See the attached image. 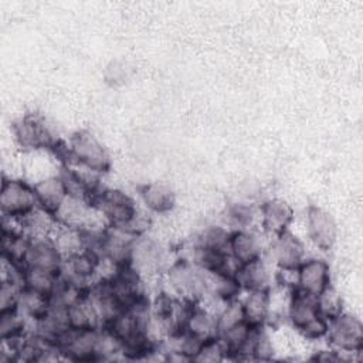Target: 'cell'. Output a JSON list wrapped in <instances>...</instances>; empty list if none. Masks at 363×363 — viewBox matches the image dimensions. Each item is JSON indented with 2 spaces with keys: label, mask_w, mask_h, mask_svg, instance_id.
Returning a JSON list of instances; mask_svg holds the SVG:
<instances>
[{
  "label": "cell",
  "mask_w": 363,
  "mask_h": 363,
  "mask_svg": "<svg viewBox=\"0 0 363 363\" xmlns=\"http://www.w3.org/2000/svg\"><path fill=\"white\" fill-rule=\"evenodd\" d=\"M288 316L292 325L308 339L316 340L328 333V320L318 311L316 296L294 286L291 292Z\"/></svg>",
  "instance_id": "6da1fadb"
},
{
  "label": "cell",
  "mask_w": 363,
  "mask_h": 363,
  "mask_svg": "<svg viewBox=\"0 0 363 363\" xmlns=\"http://www.w3.org/2000/svg\"><path fill=\"white\" fill-rule=\"evenodd\" d=\"M68 163L79 164L82 169L102 174L111 169V157L105 146L88 130L75 132L68 145Z\"/></svg>",
  "instance_id": "7a4b0ae2"
},
{
  "label": "cell",
  "mask_w": 363,
  "mask_h": 363,
  "mask_svg": "<svg viewBox=\"0 0 363 363\" xmlns=\"http://www.w3.org/2000/svg\"><path fill=\"white\" fill-rule=\"evenodd\" d=\"M92 206L102 214L108 225L118 228H126L139 213L135 201L118 189L99 190L92 200Z\"/></svg>",
  "instance_id": "3957f363"
},
{
  "label": "cell",
  "mask_w": 363,
  "mask_h": 363,
  "mask_svg": "<svg viewBox=\"0 0 363 363\" xmlns=\"http://www.w3.org/2000/svg\"><path fill=\"white\" fill-rule=\"evenodd\" d=\"M37 207L33 186L18 179H3L0 189V208L4 218L18 221Z\"/></svg>",
  "instance_id": "277c9868"
},
{
  "label": "cell",
  "mask_w": 363,
  "mask_h": 363,
  "mask_svg": "<svg viewBox=\"0 0 363 363\" xmlns=\"http://www.w3.org/2000/svg\"><path fill=\"white\" fill-rule=\"evenodd\" d=\"M101 328L99 329H68L57 342L60 356L77 360H99Z\"/></svg>",
  "instance_id": "5b68a950"
},
{
  "label": "cell",
  "mask_w": 363,
  "mask_h": 363,
  "mask_svg": "<svg viewBox=\"0 0 363 363\" xmlns=\"http://www.w3.org/2000/svg\"><path fill=\"white\" fill-rule=\"evenodd\" d=\"M167 282L180 298L199 301L204 296V271L186 259H179L170 264L166 271Z\"/></svg>",
  "instance_id": "8992f818"
},
{
  "label": "cell",
  "mask_w": 363,
  "mask_h": 363,
  "mask_svg": "<svg viewBox=\"0 0 363 363\" xmlns=\"http://www.w3.org/2000/svg\"><path fill=\"white\" fill-rule=\"evenodd\" d=\"M326 336L337 352L359 353L363 349V325L353 315L342 312L329 320Z\"/></svg>",
  "instance_id": "52a82bcc"
},
{
  "label": "cell",
  "mask_w": 363,
  "mask_h": 363,
  "mask_svg": "<svg viewBox=\"0 0 363 363\" xmlns=\"http://www.w3.org/2000/svg\"><path fill=\"white\" fill-rule=\"evenodd\" d=\"M13 135L18 146L26 150H51L57 143L44 119L37 113H27L17 119L13 123Z\"/></svg>",
  "instance_id": "ba28073f"
},
{
  "label": "cell",
  "mask_w": 363,
  "mask_h": 363,
  "mask_svg": "<svg viewBox=\"0 0 363 363\" xmlns=\"http://www.w3.org/2000/svg\"><path fill=\"white\" fill-rule=\"evenodd\" d=\"M130 265L143 277H152L166 272L170 265L166 264V254L162 247L143 235L136 237L132 245Z\"/></svg>",
  "instance_id": "9c48e42d"
},
{
  "label": "cell",
  "mask_w": 363,
  "mask_h": 363,
  "mask_svg": "<svg viewBox=\"0 0 363 363\" xmlns=\"http://www.w3.org/2000/svg\"><path fill=\"white\" fill-rule=\"evenodd\" d=\"M308 235L320 251H329L336 242L337 227L335 218L318 206H309L306 214Z\"/></svg>",
  "instance_id": "30bf717a"
},
{
  "label": "cell",
  "mask_w": 363,
  "mask_h": 363,
  "mask_svg": "<svg viewBox=\"0 0 363 363\" xmlns=\"http://www.w3.org/2000/svg\"><path fill=\"white\" fill-rule=\"evenodd\" d=\"M295 274V286L313 296H318L330 285V268L323 259H303Z\"/></svg>",
  "instance_id": "8fae6325"
},
{
  "label": "cell",
  "mask_w": 363,
  "mask_h": 363,
  "mask_svg": "<svg viewBox=\"0 0 363 363\" xmlns=\"http://www.w3.org/2000/svg\"><path fill=\"white\" fill-rule=\"evenodd\" d=\"M62 262L64 259L57 251L51 237L31 238L28 251L24 258V268L60 274Z\"/></svg>",
  "instance_id": "7c38bea8"
},
{
  "label": "cell",
  "mask_w": 363,
  "mask_h": 363,
  "mask_svg": "<svg viewBox=\"0 0 363 363\" xmlns=\"http://www.w3.org/2000/svg\"><path fill=\"white\" fill-rule=\"evenodd\" d=\"M272 255L282 271H296L303 261V244L294 234L285 231L277 235L272 244Z\"/></svg>",
  "instance_id": "4fadbf2b"
},
{
  "label": "cell",
  "mask_w": 363,
  "mask_h": 363,
  "mask_svg": "<svg viewBox=\"0 0 363 363\" xmlns=\"http://www.w3.org/2000/svg\"><path fill=\"white\" fill-rule=\"evenodd\" d=\"M259 211L261 225L264 231L275 237L288 231V227L294 218L292 207L281 199L267 200L265 203H262Z\"/></svg>",
  "instance_id": "5bb4252c"
},
{
  "label": "cell",
  "mask_w": 363,
  "mask_h": 363,
  "mask_svg": "<svg viewBox=\"0 0 363 363\" xmlns=\"http://www.w3.org/2000/svg\"><path fill=\"white\" fill-rule=\"evenodd\" d=\"M67 316L71 329H99L102 328L98 311L88 295V289L67 306Z\"/></svg>",
  "instance_id": "9a60e30c"
},
{
  "label": "cell",
  "mask_w": 363,
  "mask_h": 363,
  "mask_svg": "<svg viewBox=\"0 0 363 363\" xmlns=\"http://www.w3.org/2000/svg\"><path fill=\"white\" fill-rule=\"evenodd\" d=\"M37 206L50 214H55L67 197L64 184L60 176L45 177L33 184Z\"/></svg>",
  "instance_id": "2e32d148"
},
{
  "label": "cell",
  "mask_w": 363,
  "mask_h": 363,
  "mask_svg": "<svg viewBox=\"0 0 363 363\" xmlns=\"http://www.w3.org/2000/svg\"><path fill=\"white\" fill-rule=\"evenodd\" d=\"M228 252L238 265L247 264L261 258V244L252 233H248L247 230H235L230 233Z\"/></svg>",
  "instance_id": "e0dca14e"
},
{
  "label": "cell",
  "mask_w": 363,
  "mask_h": 363,
  "mask_svg": "<svg viewBox=\"0 0 363 363\" xmlns=\"http://www.w3.org/2000/svg\"><path fill=\"white\" fill-rule=\"evenodd\" d=\"M184 330L194 337L200 339L201 342H206L208 339L218 336V322L217 315L211 311L200 306L199 303L191 309Z\"/></svg>",
  "instance_id": "ac0fdd59"
},
{
  "label": "cell",
  "mask_w": 363,
  "mask_h": 363,
  "mask_svg": "<svg viewBox=\"0 0 363 363\" xmlns=\"http://www.w3.org/2000/svg\"><path fill=\"white\" fill-rule=\"evenodd\" d=\"M234 277L238 281L241 289L245 291H258V289H269V274L261 258L250 261L247 264H240Z\"/></svg>",
  "instance_id": "d6986e66"
},
{
  "label": "cell",
  "mask_w": 363,
  "mask_h": 363,
  "mask_svg": "<svg viewBox=\"0 0 363 363\" xmlns=\"http://www.w3.org/2000/svg\"><path fill=\"white\" fill-rule=\"evenodd\" d=\"M269 289L250 291L247 298L242 301L245 322H248L251 326H264L269 316Z\"/></svg>",
  "instance_id": "ffe728a7"
},
{
  "label": "cell",
  "mask_w": 363,
  "mask_h": 363,
  "mask_svg": "<svg viewBox=\"0 0 363 363\" xmlns=\"http://www.w3.org/2000/svg\"><path fill=\"white\" fill-rule=\"evenodd\" d=\"M145 206L155 213H167L174 207L176 196L173 190L160 182H152L140 189Z\"/></svg>",
  "instance_id": "44dd1931"
},
{
  "label": "cell",
  "mask_w": 363,
  "mask_h": 363,
  "mask_svg": "<svg viewBox=\"0 0 363 363\" xmlns=\"http://www.w3.org/2000/svg\"><path fill=\"white\" fill-rule=\"evenodd\" d=\"M51 240L64 261L74 257L75 254L81 252L85 248L82 233L72 228L58 225V228L51 235Z\"/></svg>",
  "instance_id": "7402d4cb"
},
{
  "label": "cell",
  "mask_w": 363,
  "mask_h": 363,
  "mask_svg": "<svg viewBox=\"0 0 363 363\" xmlns=\"http://www.w3.org/2000/svg\"><path fill=\"white\" fill-rule=\"evenodd\" d=\"M50 308V296L44 295L41 292H37L30 288H24L20 301H18V309L21 313L31 322H35L41 319Z\"/></svg>",
  "instance_id": "603a6c76"
},
{
  "label": "cell",
  "mask_w": 363,
  "mask_h": 363,
  "mask_svg": "<svg viewBox=\"0 0 363 363\" xmlns=\"http://www.w3.org/2000/svg\"><path fill=\"white\" fill-rule=\"evenodd\" d=\"M27 322L28 319L21 313L18 306L0 311V339L9 340L30 332L27 329Z\"/></svg>",
  "instance_id": "cb8c5ba5"
},
{
  "label": "cell",
  "mask_w": 363,
  "mask_h": 363,
  "mask_svg": "<svg viewBox=\"0 0 363 363\" xmlns=\"http://www.w3.org/2000/svg\"><path fill=\"white\" fill-rule=\"evenodd\" d=\"M316 302H318V311L320 316L325 318L328 322L343 312L342 298L332 285H329L325 291H322L316 296Z\"/></svg>",
  "instance_id": "d4e9b609"
},
{
  "label": "cell",
  "mask_w": 363,
  "mask_h": 363,
  "mask_svg": "<svg viewBox=\"0 0 363 363\" xmlns=\"http://www.w3.org/2000/svg\"><path fill=\"white\" fill-rule=\"evenodd\" d=\"M245 320L244 318V309H242V301L231 299L225 302L224 308L217 313V322H218V333Z\"/></svg>",
  "instance_id": "484cf974"
},
{
  "label": "cell",
  "mask_w": 363,
  "mask_h": 363,
  "mask_svg": "<svg viewBox=\"0 0 363 363\" xmlns=\"http://www.w3.org/2000/svg\"><path fill=\"white\" fill-rule=\"evenodd\" d=\"M230 233L221 227L207 228L199 238L197 247L210 250H228Z\"/></svg>",
  "instance_id": "4316f807"
},
{
  "label": "cell",
  "mask_w": 363,
  "mask_h": 363,
  "mask_svg": "<svg viewBox=\"0 0 363 363\" xmlns=\"http://www.w3.org/2000/svg\"><path fill=\"white\" fill-rule=\"evenodd\" d=\"M224 359H225V352L217 336L203 342L201 347L199 349V353L194 357V362H220Z\"/></svg>",
  "instance_id": "83f0119b"
},
{
  "label": "cell",
  "mask_w": 363,
  "mask_h": 363,
  "mask_svg": "<svg viewBox=\"0 0 363 363\" xmlns=\"http://www.w3.org/2000/svg\"><path fill=\"white\" fill-rule=\"evenodd\" d=\"M227 217L234 225H238V230H244L252 220V211L245 204H233L227 210Z\"/></svg>",
  "instance_id": "f1b7e54d"
},
{
  "label": "cell",
  "mask_w": 363,
  "mask_h": 363,
  "mask_svg": "<svg viewBox=\"0 0 363 363\" xmlns=\"http://www.w3.org/2000/svg\"><path fill=\"white\" fill-rule=\"evenodd\" d=\"M312 360L315 362H343V357L337 350H320L316 352L315 356H312Z\"/></svg>",
  "instance_id": "f546056e"
}]
</instances>
